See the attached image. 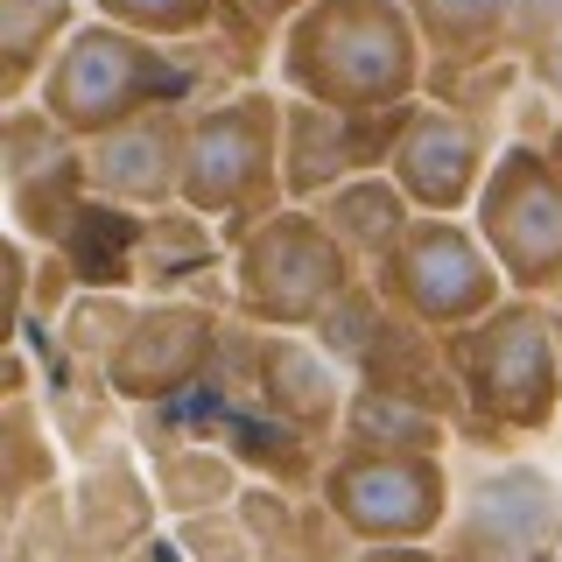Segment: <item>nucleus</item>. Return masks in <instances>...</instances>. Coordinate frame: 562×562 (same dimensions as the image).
Listing matches in <instances>:
<instances>
[{"mask_svg":"<svg viewBox=\"0 0 562 562\" xmlns=\"http://www.w3.org/2000/svg\"><path fill=\"white\" fill-rule=\"evenodd\" d=\"M8 211H14V233L35 239L43 254H57L92 211L85 140H70L35 99L8 105Z\"/></svg>","mask_w":562,"mask_h":562,"instance_id":"11","label":"nucleus"},{"mask_svg":"<svg viewBox=\"0 0 562 562\" xmlns=\"http://www.w3.org/2000/svg\"><path fill=\"white\" fill-rule=\"evenodd\" d=\"M562 35V0H520L514 14V57H541Z\"/></svg>","mask_w":562,"mask_h":562,"instance_id":"25","label":"nucleus"},{"mask_svg":"<svg viewBox=\"0 0 562 562\" xmlns=\"http://www.w3.org/2000/svg\"><path fill=\"white\" fill-rule=\"evenodd\" d=\"M527 70H535V85H541V92H549V99L562 105V35H555L549 49H541V57H527Z\"/></svg>","mask_w":562,"mask_h":562,"instance_id":"27","label":"nucleus"},{"mask_svg":"<svg viewBox=\"0 0 562 562\" xmlns=\"http://www.w3.org/2000/svg\"><path fill=\"white\" fill-rule=\"evenodd\" d=\"M99 22L134 29L148 43H198L218 29V0H92Z\"/></svg>","mask_w":562,"mask_h":562,"instance_id":"22","label":"nucleus"},{"mask_svg":"<svg viewBox=\"0 0 562 562\" xmlns=\"http://www.w3.org/2000/svg\"><path fill=\"white\" fill-rule=\"evenodd\" d=\"M176 541L190 549V562H260L239 506L233 514H204V520H176Z\"/></svg>","mask_w":562,"mask_h":562,"instance_id":"24","label":"nucleus"},{"mask_svg":"<svg viewBox=\"0 0 562 562\" xmlns=\"http://www.w3.org/2000/svg\"><path fill=\"white\" fill-rule=\"evenodd\" d=\"M541 155H549V162H555V176H562V113L549 120V134H541Z\"/></svg>","mask_w":562,"mask_h":562,"instance_id":"30","label":"nucleus"},{"mask_svg":"<svg viewBox=\"0 0 562 562\" xmlns=\"http://www.w3.org/2000/svg\"><path fill=\"white\" fill-rule=\"evenodd\" d=\"M183 140H190V105H155L127 127L85 140V183L99 204L162 218L183 204Z\"/></svg>","mask_w":562,"mask_h":562,"instance_id":"14","label":"nucleus"},{"mask_svg":"<svg viewBox=\"0 0 562 562\" xmlns=\"http://www.w3.org/2000/svg\"><path fill=\"white\" fill-rule=\"evenodd\" d=\"M176 555H183V541H176V535H148L127 562H176Z\"/></svg>","mask_w":562,"mask_h":562,"instance_id":"29","label":"nucleus"},{"mask_svg":"<svg viewBox=\"0 0 562 562\" xmlns=\"http://www.w3.org/2000/svg\"><path fill=\"white\" fill-rule=\"evenodd\" d=\"M359 281L366 274L310 204H281L233 246V303L260 330H316Z\"/></svg>","mask_w":562,"mask_h":562,"instance_id":"6","label":"nucleus"},{"mask_svg":"<svg viewBox=\"0 0 562 562\" xmlns=\"http://www.w3.org/2000/svg\"><path fill=\"white\" fill-rule=\"evenodd\" d=\"M35 105L70 140H99L155 113V105H204V99L190 85V64L169 43H148V35L113 22H78V35L57 49V64L35 85Z\"/></svg>","mask_w":562,"mask_h":562,"instance_id":"3","label":"nucleus"},{"mask_svg":"<svg viewBox=\"0 0 562 562\" xmlns=\"http://www.w3.org/2000/svg\"><path fill=\"white\" fill-rule=\"evenodd\" d=\"M429 70L408 0H316V8L281 35V85L289 99L330 105L351 120L408 113Z\"/></svg>","mask_w":562,"mask_h":562,"instance_id":"1","label":"nucleus"},{"mask_svg":"<svg viewBox=\"0 0 562 562\" xmlns=\"http://www.w3.org/2000/svg\"><path fill=\"white\" fill-rule=\"evenodd\" d=\"M281 140H289V99L281 92H225L190 105V140H183V211L204 225H239L254 233L289 204L281 190Z\"/></svg>","mask_w":562,"mask_h":562,"instance_id":"4","label":"nucleus"},{"mask_svg":"<svg viewBox=\"0 0 562 562\" xmlns=\"http://www.w3.org/2000/svg\"><path fill=\"white\" fill-rule=\"evenodd\" d=\"M386 176L408 190V204L422 218H457V211H471L479 190H485V176H492L485 120L457 113L450 99L415 105L401 140H394V155H386Z\"/></svg>","mask_w":562,"mask_h":562,"instance_id":"13","label":"nucleus"},{"mask_svg":"<svg viewBox=\"0 0 562 562\" xmlns=\"http://www.w3.org/2000/svg\"><path fill=\"white\" fill-rule=\"evenodd\" d=\"M78 35L70 0H0V92L8 105H29L43 85V70L57 64V49Z\"/></svg>","mask_w":562,"mask_h":562,"instance_id":"18","label":"nucleus"},{"mask_svg":"<svg viewBox=\"0 0 562 562\" xmlns=\"http://www.w3.org/2000/svg\"><path fill=\"white\" fill-rule=\"evenodd\" d=\"M225 345H233V330H225L218 310L183 303V295H155V303L134 310V330L120 338L99 386L127 408H169V401H183L190 386L211 380Z\"/></svg>","mask_w":562,"mask_h":562,"instance_id":"10","label":"nucleus"},{"mask_svg":"<svg viewBox=\"0 0 562 562\" xmlns=\"http://www.w3.org/2000/svg\"><path fill=\"white\" fill-rule=\"evenodd\" d=\"M457 436L450 415L422 408L408 394H386V386H359L345 408V436L338 443H359V450H408V457H443Z\"/></svg>","mask_w":562,"mask_h":562,"instance_id":"20","label":"nucleus"},{"mask_svg":"<svg viewBox=\"0 0 562 562\" xmlns=\"http://www.w3.org/2000/svg\"><path fill=\"white\" fill-rule=\"evenodd\" d=\"M246 394L260 401V415H274L281 429H295L303 443H338L345 408H351V394H359V373H351L316 330H254Z\"/></svg>","mask_w":562,"mask_h":562,"instance_id":"12","label":"nucleus"},{"mask_svg":"<svg viewBox=\"0 0 562 562\" xmlns=\"http://www.w3.org/2000/svg\"><path fill=\"white\" fill-rule=\"evenodd\" d=\"M408 14L443 64H492L514 49L520 0H408Z\"/></svg>","mask_w":562,"mask_h":562,"instance_id":"19","label":"nucleus"},{"mask_svg":"<svg viewBox=\"0 0 562 562\" xmlns=\"http://www.w3.org/2000/svg\"><path fill=\"white\" fill-rule=\"evenodd\" d=\"M29 260H35V239L14 233L8 239V316H14V330L29 324Z\"/></svg>","mask_w":562,"mask_h":562,"instance_id":"26","label":"nucleus"},{"mask_svg":"<svg viewBox=\"0 0 562 562\" xmlns=\"http://www.w3.org/2000/svg\"><path fill=\"white\" fill-rule=\"evenodd\" d=\"M415 113V105H408ZM408 113H386V120H351V113H330V105H310V99H289V140H281V190L289 204H316L330 198L338 183L366 169H386Z\"/></svg>","mask_w":562,"mask_h":562,"instance_id":"15","label":"nucleus"},{"mask_svg":"<svg viewBox=\"0 0 562 562\" xmlns=\"http://www.w3.org/2000/svg\"><path fill=\"white\" fill-rule=\"evenodd\" d=\"M134 310L140 303H127V295H113V289H78V303L64 310V345L78 351V366H92V373H105L113 366V351H120V338L134 330Z\"/></svg>","mask_w":562,"mask_h":562,"instance_id":"21","label":"nucleus"},{"mask_svg":"<svg viewBox=\"0 0 562 562\" xmlns=\"http://www.w3.org/2000/svg\"><path fill=\"white\" fill-rule=\"evenodd\" d=\"M464 429L479 436H541L562 408V303L506 295L471 330L443 338Z\"/></svg>","mask_w":562,"mask_h":562,"instance_id":"2","label":"nucleus"},{"mask_svg":"<svg viewBox=\"0 0 562 562\" xmlns=\"http://www.w3.org/2000/svg\"><path fill=\"white\" fill-rule=\"evenodd\" d=\"M316 0H218V29L211 35H233L239 57H260L268 43H281Z\"/></svg>","mask_w":562,"mask_h":562,"instance_id":"23","label":"nucleus"},{"mask_svg":"<svg viewBox=\"0 0 562 562\" xmlns=\"http://www.w3.org/2000/svg\"><path fill=\"white\" fill-rule=\"evenodd\" d=\"M316 218H324V233L351 254V268H359L366 281H373L386 260H394V246L408 239V225L422 218V211L408 204V190L394 183L386 169H366V176H351V183H338L330 198H316L310 204Z\"/></svg>","mask_w":562,"mask_h":562,"instance_id":"16","label":"nucleus"},{"mask_svg":"<svg viewBox=\"0 0 562 562\" xmlns=\"http://www.w3.org/2000/svg\"><path fill=\"white\" fill-rule=\"evenodd\" d=\"M148 492H155V506H169L176 520H204V514H233L246 485H239L233 450L162 436V443H148Z\"/></svg>","mask_w":562,"mask_h":562,"instance_id":"17","label":"nucleus"},{"mask_svg":"<svg viewBox=\"0 0 562 562\" xmlns=\"http://www.w3.org/2000/svg\"><path fill=\"white\" fill-rule=\"evenodd\" d=\"M310 499H324V514L338 520L359 549H429L450 527L457 471L443 457L330 443V457H316Z\"/></svg>","mask_w":562,"mask_h":562,"instance_id":"5","label":"nucleus"},{"mask_svg":"<svg viewBox=\"0 0 562 562\" xmlns=\"http://www.w3.org/2000/svg\"><path fill=\"white\" fill-rule=\"evenodd\" d=\"M359 562H450V555L429 541V549H359Z\"/></svg>","mask_w":562,"mask_h":562,"instance_id":"28","label":"nucleus"},{"mask_svg":"<svg viewBox=\"0 0 562 562\" xmlns=\"http://www.w3.org/2000/svg\"><path fill=\"white\" fill-rule=\"evenodd\" d=\"M450 562H562V485L555 471L499 457L457 479L450 527L436 541Z\"/></svg>","mask_w":562,"mask_h":562,"instance_id":"9","label":"nucleus"},{"mask_svg":"<svg viewBox=\"0 0 562 562\" xmlns=\"http://www.w3.org/2000/svg\"><path fill=\"white\" fill-rule=\"evenodd\" d=\"M471 225L514 295H541V303L562 295V176L541 155V140H506L492 155Z\"/></svg>","mask_w":562,"mask_h":562,"instance_id":"8","label":"nucleus"},{"mask_svg":"<svg viewBox=\"0 0 562 562\" xmlns=\"http://www.w3.org/2000/svg\"><path fill=\"white\" fill-rule=\"evenodd\" d=\"M373 289L429 338H457V330H471L479 316H492L514 295L499 260L485 254L479 225L464 218H415L408 239L394 246V260L373 274Z\"/></svg>","mask_w":562,"mask_h":562,"instance_id":"7","label":"nucleus"}]
</instances>
